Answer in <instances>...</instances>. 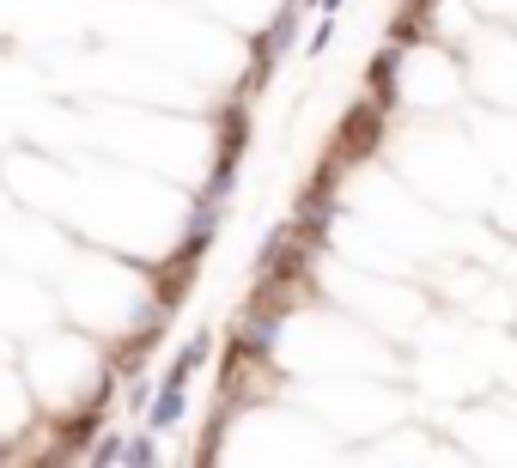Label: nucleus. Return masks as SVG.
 <instances>
[{
    "label": "nucleus",
    "instance_id": "obj_1",
    "mask_svg": "<svg viewBox=\"0 0 517 468\" xmlns=\"http://www.w3.org/2000/svg\"><path fill=\"white\" fill-rule=\"evenodd\" d=\"M384 122H390V110H378L372 98H359V104L341 116V128H335V152H329V159H335V165H359V159H372L378 140H384Z\"/></svg>",
    "mask_w": 517,
    "mask_h": 468
},
{
    "label": "nucleus",
    "instance_id": "obj_2",
    "mask_svg": "<svg viewBox=\"0 0 517 468\" xmlns=\"http://www.w3.org/2000/svg\"><path fill=\"white\" fill-rule=\"evenodd\" d=\"M396 73H402V43H384L372 73H365V92H372L378 110H396Z\"/></svg>",
    "mask_w": 517,
    "mask_h": 468
},
{
    "label": "nucleus",
    "instance_id": "obj_3",
    "mask_svg": "<svg viewBox=\"0 0 517 468\" xmlns=\"http://www.w3.org/2000/svg\"><path fill=\"white\" fill-rule=\"evenodd\" d=\"M207 353H213V341H207V335H195V341H189V347L177 353V365L165 371V383H177V389H189V371H195V365H201Z\"/></svg>",
    "mask_w": 517,
    "mask_h": 468
},
{
    "label": "nucleus",
    "instance_id": "obj_4",
    "mask_svg": "<svg viewBox=\"0 0 517 468\" xmlns=\"http://www.w3.org/2000/svg\"><path fill=\"white\" fill-rule=\"evenodd\" d=\"M177 420H183V389L165 383V389H159V402H153V432H165V426H177Z\"/></svg>",
    "mask_w": 517,
    "mask_h": 468
},
{
    "label": "nucleus",
    "instance_id": "obj_5",
    "mask_svg": "<svg viewBox=\"0 0 517 468\" xmlns=\"http://www.w3.org/2000/svg\"><path fill=\"white\" fill-rule=\"evenodd\" d=\"M122 456L128 462H159V444L153 438H134V444H122Z\"/></svg>",
    "mask_w": 517,
    "mask_h": 468
},
{
    "label": "nucleus",
    "instance_id": "obj_6",
    "mask_svg": "<svg viewBox=\"0 0 517 468\" xmlns=\"http://www.w3.org/2000/svg\"><path fill=\"white\" fill-rule=\"evenodd\" d=\"M116 456H122V438H104V444L92 450V462H116Z\"/></svg>",
    "mask_w": 517,
    "mask_h": 468
},
{
    "label": "nucleus",
    "instance_id": "obj_7",
    "mask_svg": "<svg viewBox=\"0 0 517 468\" xmlns=\"http://www.w3.org/2000/svg\"><path fill=\"white\" fill-rule=\"evenodd\" d=\"M317 7H323V13H335V7H341V0H317Z\"/></svg>",
    "mask_w": 517,
    "mask_h": 468
}]
</instances>
